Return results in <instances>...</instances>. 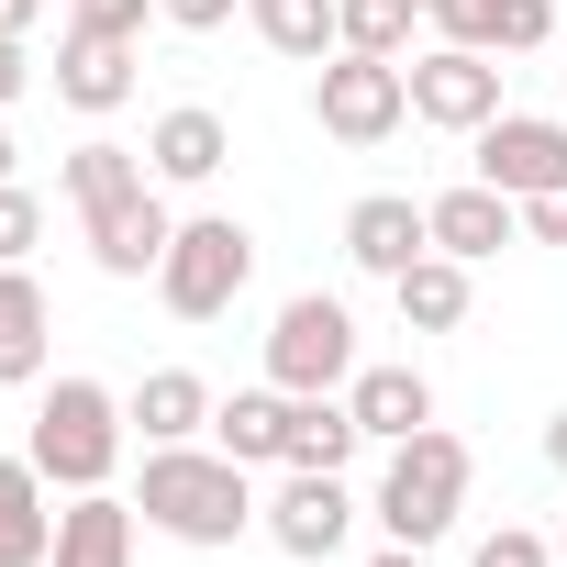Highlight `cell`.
Masks as SVG:
<instances>
[{
  "mask_svg": "<svg viewBox=\"0 0 567 567\" xmlns=\"http://www.w3.org/2000/svg\"><path fill=\"white\" fill-rule=\"evenodd\" d=\"M256 501H267V489H256V467H234L212 434H200V445H145V478H134L145 534L223 556L234 534H256Z\"/></svg>",
  "mask_w": 567,
  "mask_h": 567,
  "instance_id": "1",
  "label": "cell"
},
{
  "mask_svg": "<svg viewBox=\"0 0 567 567\" xmlns=\"http://www.w3.org/2000/svg\"><path fill=\"white\" fill-rule=\"evenodd\" d=\"M123 445H134V412H123V390H101V379H45V390H34L23 456H34L56 489H112Z\"/></svg>",
  "mask_w": 567,
  "mask_h": 567,
  "instance_id": "2",
  "label": "cell"
},
{
  "mask_svg": "<svg viewBox=\"0 0 567 567\" xmlns=\"http://www.w3.org/2000/svg\"><path fill=\"white\" fill-rule=\"evenodd\" d=\"M467 478H478L467 434L423 423V434H401V445H390V467H379V489H368V523H379L390 545H445V534H456V512H467Z\"/></svg>",
  "mask_w": 567,
  "mask_h": 567,
  "instance_id": "3",
  "label": "cell"
},
{
  "mask_svg": "<svg viewBox=\"0 0 567 567\" xmlns=\"http://www.w3.org/2000/svg\"><path fill=\"white\" fill-rule=\"evenodd\" d=\"M245 278H256V234H245L234 212H189V223L167 234V256H156V301H167L178 323H223V312L245 301Z\"/></svg>",
  "mask_w": 567,
  "mask_h": 567,
  "instance_id": "4",
  "label": "cell"
},
{
  "mask_svg": "<svg viewBox=\"0 0 567 567\" xmlns=\"http://www.w3.org/2000/svg\"><path fill=\"white\" fill-rule=\"evenodd\" d=\"M312 123H323L334 145H390V134L412 123V68H401V56L334 45V56L312 68Z\"/></svg>",
  "mask_w": 567,
  "mask_h": 567,
  "instance_id": "5",
  "label": "cell"
},
{
  "mask_svg": "<svg viewBox=\"0 0 567 567\" xmlns=\"http://www.w3.org/2000/svg\"><path fill=\"white\" fill-rule=\"evenodd\" d=\"M368 357H357V312L334 301V290H301V301H278V323H267V379L278 390H346Z\"/></svg>",
  "mask_w": 567,
  "mask_h": 567,
  "instance_id": "6",
  "label": "cell"
},
{
  "mask_svg": "<svg viewBox=\"0 0 567 567\" xmlns=\"http://www.w3.org/2000/svg\"><path fill=\"white\" fill-rule=\"evenodd\" d=\"M357 489H346V467H278V489L256 501V534L278 545V556H301V567H323V556H346V534H357Z\"/></svg>",
  "mask_w": 567,
  "mask_h": 567,
  "instance_id": "7",
  "label": "cell"
},
{
  "mask_svg": "<svg viewBox=\"0 0 567 567\" xmlns=\"http://www.w3.org/2000/svg\"><path fill=\"white\" fill-rule=\"evenodd\" d=\"M79 234H90V267H101V278H156L178 212H167V189H156V167H145V178L90 189V200H79Z\"/></svg>",
  "mask_w": 567,
  "mask_h": 567,
  "instance_id": "8",
  "label": "cell"
},
{
  "mask_svg": "<svg viewBox=\"0 0 567 567\" xmlns=\"http://www.w3.org/2000/svg\"><path fill=\"white\" fill-rule=\"evenodd\" d=\"M401 68H412V123H434V134H478V123L512 112L489 45H423V56H401Z\"/></svg>",
  "mask_w": 567,
  "mask_h": 567,
  "instance_id": "9",
  "label": "cell"
},
{
  "mask_svg": "<svg viewBox=\"0 0 567 567\" xmlns=\"http://www.w3.org/2000/svg\"><path fill=\"white\" fill-rule=\"evenodd\" d=\"M467 145H478V178L512 189V200L567 189V112H501V123H478Z\"/></svg>",
  "mask_w": 567,
  "mask_h": 567,
  "instance_id": "10",
  "label": "cell"
},
{
  "mask_svg": "<svg viewBox=\"0 0 567 567\" xmlns=\"http://www.w3.org/2000/svg\"><path fill=\"white\" fill-rule=\"evenodd\" d=\"M223 156H234V123H223L212 101H167V112L145 123V167H156V189H200V178H223Z\"/></svg>",
  "mask_w": 567,
  "mask_h": 567,
  "instance_id": "11",
  "label": "cell"
},
{
  "mask_svg": "<svg viewBox=\"0 0 567 567\" xmlns=\"http://www.w3.org/2000/svg\"><path fill=\"white\" fill-rule=\"evenodd\" d=\"M45 357H56V301L34 267H0V390H45Z\"/></svg>",
  "mask_w": 567,
  "mask_h": 567,
  "instance_id": "12",
  "label": "cell"
},
{
  "mask_svg": "<svg viewBox=\"0 0 567 567\" xmlns=\"http://www.w3.org/2000/svg\"><path fill=\"white\" fill-rule=\"evenodd\" d=\"M423 223H434V245H445V256H467V267H478V256H501V245L523 234V200H512V189H489V178H456V189H434V200H423Z\"/></svg>",
  "mask_w": 567,
  "mask_h": 567,
  "instance_id": "13",
  "label": "cell"
},
{
  "mask_svg": "<svg viewBox=\"0 0 567 567\" xmlns=\"http://www.w3.org/2000/svg\"><path fill=\"white\" fill-rule=\"evenodd\" d=\"M346 256H357L368 278H401L412 256H434V223H423V200H412V189H368V200L346 212Z\"/></svg>",
  "mask_w": 567,
  "mask_h": 567,
  "instance_id": "14",
  "label": "cell"
},
{
  "mask_svg": "<svg viewBox=\"0 0 567 567\" xmlns=\"http://www.w3.org/2000/svg\"><path fill=\"white\" fill-rule=\"evenodd\" d=\"M346 412L368 423V445H401V434L434 423V379H423L412 357H368V368L346 379Z\"/></svg>",
  "mask_w": 567,
  "mask_h": 567,
  "instance_id": "15",
  "label": "cell"
},
{
  "mask_svg": "<svg viewBox=\"0 0 567 567\" xmlns=\"http://www.w3.org/2000/svg\"><path fill=\"white\" fill-rule=\"evenodd\" d=\"M134 68H145V45H112V34H56V101L68 112H123L134 101Z\"/></svg>",
  "mask_w": 567,
  "mask_h": 567,
  "instance_id": "16",
  "label": "cell"
},
{
  "mask_svg": "<svg viewBox=\"0 0 567 567\" xmlns=\"http://www.w3.org/2000/svg\"><path fill=\"white\" fill-rule=\"evenodd\" d=\"M123 412H134L145 445H200V434H212V379H200V368H145V379L123 390Z\"/></svg>",
  "mask_w": 567,
  "mask_h": 567,
  "instance_id": "17",
  "label": "cell"
},
{
  "mask_svg": "<svg viewBox=\"0 0 567 567\" xmlns=\"http://www.w3.org/2000/svg\"><path fill=\"white\" fill-rule=\"evenodd\" d=\"M56 556V478L34 456H0V567H45Z\"/></svg>",
  "mask_w": 567,
  "mask_h": 567,
  "instance_id": "18",
  "label": "cell"
},
{
  "mask_svg": "<svg viewBox=\"0 0 567 567\" xmlns=\"http://www.w3.org/2000/svg\"><path fill=\"white\" fill-rule=\"evenodd\" d=\"M134 501H112V489H68V512H56V556L45 567H134Z\"/></svg>",
  "mask_w": 567,
  "mask_h": 567,
  "instance_id": "19",
  "label": "cell"
},
{
  "mask_svg": "<svg viewBox=\"0 0 567 567\" xmlns=\"http://www.w3.org/2000/svg\"><path fill=\"white\" fill-rule=\"evenodd\" d=\"M212 445L234 456V467H290V390H234V401H212Z\"/></svg>",
  "mask_w": 567,
  "mask_h": 567,
  "instance_id": "20",
  "label": "cell"
},
{
  "mask_svg": "<svg viewBox=\"0 0 567 567\" xmlns=\"http://www.w3.org/2000/svg\"><path fill=\"white\" fill-rule=\"evenodd\" d=\"M390 301H401V334H456L467 301H478V290H467V256H445V245L412 256V267L390 278Z\"/></svg>",
  "mask_w": 567,
  "mask_h": 567,
  "instance_id": "21",
  "label": "cell"
},
{
  "mask_svg": "<svg viewBox=\"0 0 567 567\" xmlns=\"http://www.w3.org/2000/svg\"><path fill=\"white\" fill-rule=\"evenodd\" d=\"M245 23H256V45H267V56H290V68H323V56L346 45L334 0H245Z\"/></svg>",
  "mask_w": 567,
  "mask_h": 567,
  "instance_id": "22",
  "label": "cell"
},
{
  "mask_svg": "<svg viewBox=\"0 0 567 567\" xmlns=\"http://www.w3.org/2000/svg\"><path fill=\"white\" fill-rule=\"evenodd\" d=\"M368 423L346 412V390H301L290 401V467H357Z\"/></svg>",
  "mask_w": 567,
  "mask_h": 567,
  "instance_id": "23",
  "label": "cell"
},
{
  "mask_svg": "<svg viewBox=\"0 0 567 567\" xmlns=\"http://www.w3.org/2000/svg\"><path fill=\"white\" fill-rule=\"evenodd\" d=\"M334 23H346V45H357V56H412L423 0H334Z\"/></svg>",
  "mask_w": 567,
  "mask_h": 567,
  "instance_id": "24",
  "label": "cell"
},
{
  "mask_svg": "<svg viewBox=\"0 0 567 567\" xmlns=\"http://www.w3.org/2000/svg\"><path fill=\"white\" fill-rule=\"evenodd\" d=\"M467 567H556V534H534V523H489V534L467 545Z\"/></svg>",
  "mask_w": 567,
  "mask_h": 567,
  "instance_id": "25",
  "label": "cell"
},
{
  "mask_svg": "<svg viewBox=\"0 0 567 567\" xmlns=\"http://www.w3.org/2000/svg\"><path fill=\"white\" fill-rule=\"evenodd\" d=\"M156 0H68V34H112V45H145Z\"/></svg>",
  "mask_w": 567,
  "mask_h": 567,
  "instance_id": "26",
  "label": "cell"
},
{
  "mask_svg": "<svg viewBox=\"0 0 567 567\" xmlns=\"http://www.w3.org/2000/svg\"><path fill=\"white\" fill-rule=\"evenodd\" d=\"M34 245H45V200H34L23 178H0V267H23Z\"/></svg>",
  "mask_w": 567,
  "mask_h": 567,
  "instance_id": "27",
  "label": "cell"
},
{
  "mask_svg": "<svg viewBox=\"0 0 567 567\" xmlns=\"http://www.w3.org/2000/svg\"><path fill=\"white\" fill-rule=\"evenodd\" d=\"M423 23H434V45H489L501 0H423Z\"/></svg>",
  "mask_w": 567,
  "mask_h": 567,
  "instance_id": "28",
  "label": "cell"
},
{
  "mask_svg": "<svg viewBox=\"0 0 567 567\" xmlns=\"http://www.w3.org/2000/svg\"><path fill=\"white\" fill-rule=\"evenodd\" d=\"M534 45H556V0H501L489 56H534Z\"/></svg>",
  "mask_w": 567,
  "mask_h": 567,
  "instance_id": "29",
  "label": "cell"
},
{
  "mask_svg": "<svg viewBox=\"0 0 567 567\" xmlns=\"http://www.w3.org/2000/svg\"><path fill=\"white\" fill-rule=\"evenodd\" d=\"M245 12V0H156V23H178V34H223Z\"/></svg>",
  "mask_w": 567,
  "mask_h": 567,
  "instance_id": "30",
  "label": "cell"
},
{
  "mask_svg": "<svg viewBox=\"0 0 567 567\" xmlns=\"http://www.w3.org/2000/svg\"><path fill=\"white\" fill-rule=\"evenodd\" d=\"M523 234H534V245H567V189H545V200H523Z\"/></svg>",
  "mask_w": 567,
  "mask_h": 567,
  "instance_id": "31",
  "label": "cell"
},
{
  "mask_svg": "<svg viewBox=\"0 0 567 567\" xmlns=\"http://www.w3.org/2000/svg\"><path fill=\"white\" fill-rule=\"evenodd\" d=\"M23 90H34V56H23V34H0V112H12Z\"/></svg>",
  "mask_w": 567,
  "mask_h": 567,
  "instance_id": "32",
  "label": "cell"
},
{
  "mask_svg": "<svg viewBox=\"0 0 567 567\" xmlns=\"http://www.w3.org/2000/svg\"><path fill=\"white\" fill-rule=\"evenodd\" d=\"M368 567H434V545H379Z\"/></svg>",
  "mask_w": 567,
  "mask_h": 567,
  "instance_id": "33",
  "label": "cell"
},
{
  "mask_svg": "<svg viewBox=\"0 0 567 567\" xmlns=\"http://www.w3.org/2000/svg\"><path fill=\"white\" fill-rule=\"evenodd\" d=\"M34 12H45V0H0V34H34Z\"/></svg>",
  "mask_w": 567,
  "mask_h": 567,
  "instance_id": "34",
  "label": "cell"
},
{
  "mask_svg": "<svg viewBox=\"0 0 567 567\" xmlns=\"http://www.w3.org/2000/svg\"><path fill=\"white\" fill-rule=\"evenodd\" d=\"M545 467H556V478H567V412H556V423H545Z\"/></svg>",
  "mask_w": 567,
  "mask_h": 567,
  "instance_id": "35",
  "label": "cell"
},
{
  "mask_svg": "<svg viewBox=\"0 0 567 567\" xmlns=\"http://www.w3.org/2000/svg\"><path fill=\"white\" fill-rule=\"evenodd\" d=\"M12 167H23V156H12V123H0V178H12Z\"/></svg>",
  "mask_w": 567,
  "mask_h": 567,
  "instance_id": "36",
  "label": "cell"
},
{
  "mask_svg": "<svg viewBox=\"0 0 567 567\" xmlns=\"http://www.w3.org/2000/svg\"><path fill=\"white\" fill-rule=\"evenodd\" d=\"M556 567H567V512H556Z\"/></svg>",
  "mask_w": 567,
  "mask_h": 567,
  "instance_id": "37",
  "label": "cell"
}]
</instances>
